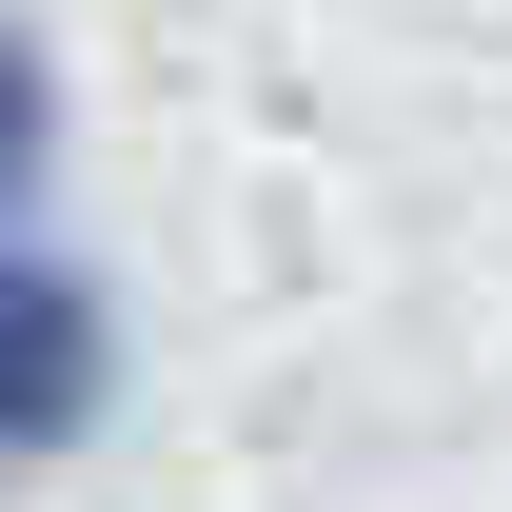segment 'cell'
Instances as JSON below:
<instances>
[{"instance_id":"6da1fadb","label":"cell","mask_w":512,"mask_h":512,"mask_svg":"<svg viewBox=\"0 0 512 512\" xmlns=\"http://www.w3.org/2000/svg\"><path fill=\"white\" fill-rule=\"evenodd\" d=\"M99 375H119L99 276H20V256H0V473H20V453H60L79 414H99Z\"/></svg>"},{"instance_id":"7a4b0ae2","label":"cell","mask_w":512,"mask_h":512,"mask_svg":"<svg viewBox=\"0 0 512 512\" xmlns=\"http://www.w3.org/2000/svg\"><path fill=\"white\" fill-rule=\"evenodd\" d=\"M40 158H60V79H40V40L0 20V237H20V197H40Z\"/></svg>"}]
</instances>
